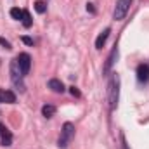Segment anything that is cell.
<instances>
[{"mask_svg": "<svg viewBox=\"0 0 149 149\" xmlns=\"http://www.w3.org/2000/svg\"><path fill=\"white\" fill-rule=\"evenodd\" d=\"M118 97H120V76H118V73H114L111 78V83H109V106H111V109L118 106Z\"/></svg>", "mask_w": 149, "mask_h": 149, "instance_id": "cell-1", "label": "cell"}, {"mask_svg": "<svg viewBox=\"0 0 149 149\" xmlns=\"http://www.w3.org/2000/svg\"><path fill=\"white\" fill-rule=\"evenodd\" d=\"M74 137V125L73 123H64L63 125V130H61V137H59V148H68V144L73 141Z\"/></svg>", "mask_w": 149, "mask_h": 149, "instance_id": "cell-2", "label": "cell"}, {"mask_svg": "<svg viewBox=\"0 0 149 149\" xmlns=\"http://www.w3.org/2000/svg\"><path fill=\"white\" fill-rule=\"evenodd\" d=\"M130 3H132V0H118L116 2V7H114V12H113V17L116 21H121L127 16V12H128Z\"/></svg>", "mask_w": 149, "mask_h": 149, "instance_id": "cell-3", "label": "cell"}, {"mask_svg": "<svg viewBox=\"0 0 149 149\" xmlns=\"http://www.w3.org/2000/svg\"><path fill=\"white\" fill-rule=\"evenodd\" d=\"M17 66H19V70H21V73H23V76L24 74H28V71H30V66H31V57L26 54V52H23V54H19L17 56Z\"/></svg>", "mask_w": 149, "mask_h": 149, "instance_id": "cell-4", "label": "cell"}, {"mask_svg": "<svg viewBox=\"0 0 149 149\" xmlns=\"http://www.w3.org/2000/svg\"><path fill=\"white\" fill-rule=\"evenodd\" d=\"M10 74H12V81L19 87V90H24V85H23V81H21L23 73H21V70H19V66H17V61H12V64H10Z\"/></svg>", "mask_w": 149, "mask_h": 149, "instance_id": "cell-5", "label": "cell"}, {"mask_svg": "<svg viewBox=\"0 0 149 149\" xmlns=\"http://www.w3.org/2000/svg\"><path fill=\"white\" fill-rule=\"evenodd\" d=\"M0 102H7V104L16 102L14 92H10V90H0Z\"/></svg>", "mask_w": 149, "mask_h": 149, "instance_id": "cell-6", "label": "cell"}, {"mask_svg": "<svg viewBox=\"0 0 149 149\" xmlns=\"http://www.w3.org/2000/svg\"><path fill=\"white\" fill-rule=\"evenodd\" d=\"M137 78H139V81H148L149 80V66L148 64H141L137 68Z\"/></svg>", "mask_w": 149, "mask_h": 149, "instance_id": "cell-7", "label": "cell"}, {"mask_svg": "<svg viewBox=\"0 0 149 149\" xmlns=\"http://www.w3.org/2000/svg\"><path fill=\"white\" fill-rule=\"evenodd\" d=\"M49 88L54 90V92H57V94H63V92H64V85H63V81H59V80H56V78H52V80L49 81Z\"/></svg>", "mask_w": 149, "mask_h": 149, "instance_id": "cell-8", "label": "cell"}, {"mask_svg": "<svg viewBox=\"0 0 149 149\" xmlns=\"http://www.w3.org/2000/svg\"><path fill=\"white\" fill-rule=\"evenodd\" d=\"M109 33H111V30L106 28V30L97 37V40H95V47H97V49H102V45L106 43V40H108V37H109Z\"/></svg>", "mask_w": 149, "mask_h": 149, "instance_id": "cell-9", "label": "cell"}, {"mask_svg": "<svg viewBox=\"0 0 149 149\" xmlns=\"http://www.w3.org/2000/svg\"><path fill=\"white\" fill-rule=\"evenodd\" d=\"M0 135H2V146H10V142H12V135H10V132L9 130H0Z\"/></svg>", "mask_w": 149, "mask_h": 149, "instance_id": "cell-10", "label": "cell"}, {"mask_svg": "<svg viewBox=\"0 0 149 149\" xmlns=\"http://www.w3.org/2000/svg\"><path fill=\"white\" fill-rule=\"evenodd\" d=\"M118 56V49H113V52H111V56L108 57V61H106V66H104V71L108 73L109 71V68L113 66V63H114V57Z\"/></svg>", "mask_w": 149, "mask_h": 149, "instance_id": "cell-11", "label": "cell"}, {"mask_svg": "<svg viewBox=\"0 0 149 149\" xmlns=\"http://www.w3.org/2000/svg\"><path fill=\"white\" fill-rule=\"evenodd\" d=\"M42 113H43V116H45V118H52V116H54V113H56V108H54V106H50V104H47V106H43V108H42Z\"/></svg>", "mask_w": 149, "mask_h": 149, "instance_id": "cell-12", "label": "cell"}, {"mask_svg": "<svg viewBox=\"0 0 149 149\" xmlns=\"http://www.w3.org/2000/svg\"><path fill=\"white\" fill-rule=\"evenodd\" d=\"M35 10H37L38 14H43V12L47 10V3H45L43 0H37V2H35Z\"/></svg>", "mask_w": 149, "mask_h": 149, "instance_id": "cell-13", "label": "cell"}, {"mask_svg": "<svg viewBox=\"0 0 149 149\" xmlns=\"http://www.w3.org/2000/svg\"><path fill=\"white\" fill-rule=\"evenodd\" d=\"M21 21H23V24H24L26 28H30V26H31V23H33V21H31V16H30V12H28V10H23V19H21Z\"/></svg>", "mask_w": 149, "mask_h": 149, "instance_id": "cell-14", "label": "cell"}, {"mask_svg": "<svg viewBox=\"0 0 149 149\" xmlns=\"http://www.w3.org/2000/svg\"><path fill=\"white\" fill-rule=\"evenodd\" d=\"M10 16H12L14 19L21 21V19H23V10H21V9H17V7H12V9H10Z\"/></svg>", "mask_w": 149, "mask_h": 149, "instance_id": "cell-15", "label": "cell"}, {"mask_svg": "<svg viewBox=\"0 0 149 149\" xmlns=\"http://www.w3.org/2000/svg\"><path fill=\"white\" fill-rule=\"evenodd\" d=\"M0 45H2V47H5V49H10V43H9L5 38H2V37H0Z\"/></svg>", "mask_w": 149, "mask_h": 149, "instance_id": "cell-16", "label": "cell"}, {"mask_svg": "<svg viewBox=\"0 0 149 149\" xmlns=\"http://www.w3.org/2000/svg\"><path fill=\"white\" fill-rule=\"evenodd\" d=\"M70 92H71V95H74V97H80V90H78L76 87H71Z\"/></svg>", "mask_w": 149, "mask_h": 149, "instance_id": "cell-17", "label": "cell"}, {"mask_svg": "<svg viewBox=\"0 0 149 149\" xmlns=\"http://www.w3.org/2000/svg\"><path fill=\"white\" fill-rule=\"evenodd\" d=\"M21 40H23V42H24L26 45H33V38H30V37H23Z\"/></svg>", "mask_w": 149, "mask_h": 149, "instance_id": "cell-18", "label": "cell"}, {"mask_svg": "<svg viewBox=\"0 0 149 149\" xmlns=\"http://www.w3.org/2000/svg\"><path fill=\"white\" fill-rule=\"evenodd\" d=\"M0 130H2V125H0Z\"/></svg>", "mask_w": 149, "mask_h": 149, "instance_id": "cell-19", "label": "cell"}]
</instances>
